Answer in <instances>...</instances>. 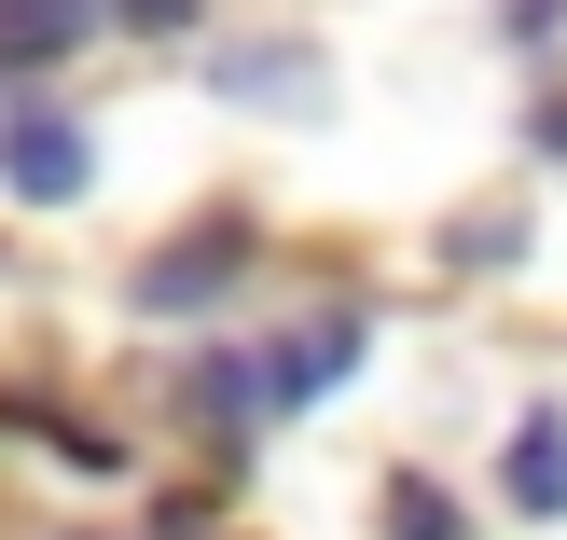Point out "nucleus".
Instances as JSON below:
<instances>
[{"label": "nucleus", "instance_id": "nucleus-1", "mask_svg": "<svg viewBox=\"0 0 567 540\" xmlns=\"http://www.w3.org/2000/svg\"><path fill=\"white\" fill-rule=\"evenodd\" d=\"M83 181H97V139H83L70 111H14V125H0V194H14V208H70Z\"/></svg>", "mask_w": 567, "mask_h": 540}, {"label": "nucleus", "instance_id": "nucleus-2", "mask_svg": "<svg viewBox=\"0 0 567 540\" xmlns=\"http://www.w3.org/2000/svg\"><path fill=\"white\" fill-rule=\"evenodd\" d=\"M236 264H249V222H194V236H166L153 264H138V305H153V319H181V305L236 292Z\"/></svg>", "mask_w": 567, "mask_h": 540}, {"label": "nucleus", "instance_id": "nucleus-3", "mask_svg": "<svg viewBox=\"0 0 567 540\" xmlns=\"http://www.w3.org/2000/svg\"><path fill=\"white\" fill-rule=\"evenodd\" d=\"M249 360H264V416H291V403H319V388H347V360H360V319L277 333V347H249Z\"/></svg>", "mask_w": 567, "mask_h": 540}, {"label": "nucleus", "instance_id": "nucleus-4", "mask_svg": "<svg viewBox=\"0 0 567 540\" xmlns=\"http://www.w3.org/2000/svg\"><path fill=\"white\" fill-rule=\"evenodd\" d=\"M498 499H513L526 527H567V416H554V403L498 444Z\"/></svg>", "mask_w": 567, "mask_h": 540}, {"label": "nucleus", "instance_id": "nucleus-5", "mask_svg": "<svg viewBox=\"0 0 567 540\" xmlns=\"http://www.w3.org/2000/svg\"><path fill=\"white\" fill-rule=\"evenodd\" d=\"M83 28H97V0H0V70H28V55H70Z\"/></svg>", "mask_w": 567, "mask_h": 540}, {"label": "nucleus", "instance_id": "nucleus-6", "mask_svg": "<svg viewBox=\"0 0 567 540\" xmlns=\"http://www.w3.org/2000/svg\"><path fill=\"white\" fill-rule=\"evenodd\" d=\"M388 527H402V540H457V499H430V486H402V499H388Z\"/></svg>", "mask_w": 567, "mask_h": 540}, {"label": "nucleus", "instance_id": "nucleus-7", "mask_svg": "<svg viewBox=\"0 0 567 540\" xmlns=\"http://www.w3.org/2000/svg\"><path fill=\"white\" fill-rule=\"evenodd\" d=\"M125 14H138V28H181V14H194V0H125Z\"/></svg>", "mask_w": 567, "mask_h": 540}]
</instances>
